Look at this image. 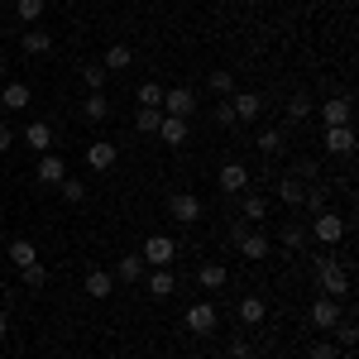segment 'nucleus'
Wrapping results in <instances>:
<instances>
[{
	"label": "nucleus",
	"mask_w": 359,
	"mask_h": 359,
	"mask_svg": "<svg viewBox=\"0 0 359 359\" xmlns=\"http://www.w3.org/2000/svg\"><path fill=\"white\" fill-rule=\"evenodd\" d=\"M172 287H177V278L168 273V269H154V278H149V292H154V297H172Z\"/></svg>",
	"instance_id": "obj_31"
},
{
	"label": "nucleus",
	"mask_w": 359,
	"mask_h": 359,
	"mask_svg": "<svg viewBox=\"0 0 359 359\" xmlns=\"http://www.w3.org/2000/svg\"><path fill=\"white\" fill-rule=\"evenodd\" d=\"M20 39H25V53H34V57L53 53V34L48 29H20Z\"/></svg>",
	"instance_id": "obj_14"
},
{
	"label": "nucleus",
	"mask_w": 359,
	"mask_h": 359,
	"mask_svg": "<svg viewBox=\"0 0 359 359\" xmlns=\"http://www.w3.org/2000/svg\"><path fill=\"white\" fill-rule=\"evenodd\" d=\"M10 144H15V135H10V125H0V154H10Z\"/></svg>",
	"instance_id": "obj_45"
},
{
	"label": "nucleus",
	"mask_w": 359,
	"mask_h": 359,
	"mask_svg": "<svg viewBox=\"0 0 359 359\" xmlns=\"http://www.w3.org/2000/svg\"><path fill=\"white\" fill-rule=\"evenodd\" d=\"M292 177H316V163H311V158H297V168H292Z\"/></svg>",
	"instance_id": "obj_43"
},
{
	"label": "nucleus",
	"mask_w": 359,
	"mask_h": 359,
	"mask_svg": "<svg viewBox=\"0 0 359 359\" xmlns=\"http://www.w3.org/2000/svg\"><path fill=\"white\" fill-rule=\"evenodd\" d=\"M302 196H306V182H302V177H292V172H283V182H278V201L302 206Z\"/></svg>",
	"instance_id": "obj_16"
},
{
	"label": "nucleus",
	"mask_w": 359,
	"mask_h": 359,
	"mask_svg": "<svg viewBox=\"0 0 359 359\" xmlns=\"http://www.w3.org/2000/svg\"><path fill=\"white\" fill-rule=\"evenodd\" d=\"M264 316H269V302H264V297H245V302H240V321H245V326H259Z\"/></svg>",
	"instance_id": "obj_26"
},
{
	"label": "nucleus",
	"mask_w": 359,
	"mask_h": 359,
	"mask_svg": "<svg viewBox=\"0 0 359 359\" xmlns=\"http://www.w3.org/2000/svg\"><path fill=\"white\" fill-rule=\"evenodd\" d=\"M259 149H264V154H278V149H283V135H278V130H264V135H259Z\"/></svg>",
	"instance_id": "obj_42"
},
{
	"label": "nucleus",
	"mask_w": 359,
	"mask_h": 359,
	"mask_svg": "<svg viewBox=\"0 0 359 359\" xmlns=\"http://www.w3.org/2000/svg\"><path fill=\"white\" fill-rule=\"evenodd\" d=\"M25 144L34 149V154H48V149H53V130L39 120V125H29V130H25Z\"/></svg>",
	"instance_id": "obj_20"
},
{
	"label": "nucleus",
	"mask_w": 359,
	"mask_h": 359,
	"mask_svg": "<svg viewBox=\"0 0 359 359\" xmlns=\"http://www.w3.org/2000/svg\"><path fill=\"white\" fill-rule=\"evenodd\" d=\"M216 182H221L225 196H240V192H249V168H245V163H225Z\"/></svg>",
	"instance_id": "obj_8"
},
{
	"label": "nucleus",
	"mask_w": 359,
	"mask_h": 359,
	"mask_svg": "<svg viewBox=\"0 0 359 359\" xmlns=\"http://www.w3.org/2000/svg\"><path fill=\"white\" fill-rule=\"evenodd\" d=\"M306 359H340V350H335L331 340H316V345L306 350Z\"/></svg>",
	"instance_id": "obj_40"
},
{
	"label": "nucleus",
	"mask_w": 359,
	"mask_h": 359,
	"mask_svg": "<svg viewBox=\"0 0 359 359\" xmlns=\"http://www.w3.org/2000/svg\"><path fill=\"white\" fill-rule=\"evenodd\" d=\"M67 177V163L57 158V154H43V163H39V182H48V187H57Z\"/></svg>",
	"instance_id": "obj_18"
},
{
	"label": "nucleus",
	"mask_w": 359,
	"mask_h": 359,
	"mask_svg": "<svg viewBox=\"0 0 359 359\" xmlns=\"http://www.w3.org/2000/svg\"><path fill=\"white\" fill-rule=\"evenodd\" d=\"M211 91H216V96H230V91H235V77H230V72H211Z\"/></svg>",
	"instance_id": "obj_39"
},
{
	"label": "nucleus",
	"mask_w": 359,
	"mask_h": 359,
	"mask_svg": "<svg viewBox=\"0 0 359 359\" xmlns=\"http://www.w3.org/2000/svg\"><path fill=\"white\" fill-rule=\"evenodd\" d=\"M158 125H163V111H158V106H139V115H135L139 135H158Z\"/></svg>",
	"instance_id": "obj_25"
},
{
	"label": "nucleus",
	"mask_w": 359,
	"mask_h": 359,
	"mask_svg": "<svg viewBox=\"0 0 359 359\" xmlns=\"http://www.w3.org/2000/svg\"><path fill=\"white\" fill-rule=\"evenodd\" d=\"M350 115H355V101H350V96H335V101H326V106H321L326 130H331V125H350Z\"/></svg>",
	"instance_id": "obj_11"
},
{
	"label": "nucleus",
	"mask_w": 359,
	"mask_h": 359,
	"mask_svg": "<svg viewBox=\"0 0 359 359\" xmlns=\"http://www.w3.org/2000/svg\"><path fill=\"white\" fill-rule=\"evenodd\" d=\"M57 187H62V196H67L72 206H82V201H86V182H77V177H62Z\"/></svg>",
	"instance_id": "obj_34"
},
{
	"label": "nucleus",
	"mask_w": 359,
	"mask_h": 359,
	"mask_svg": "<svg viewBox=\"0 0 359 359\" xmlns=\"http://www.w3.org/2000/svg\"><path fill=\"white\" fill-rule=\"evenodd\" d=\"M216 125H221V130H235V125H240V120H235V111H230L225 101H216Z\"/></svg>",
	"instance_id": "obj_41"
},
{
	"label": "nucleus",
	"mask_w": 359,
	"mask_h": 359,
	"mask_svg": "<svg viewBox=\"0 0 359 359\" xmlns=\"http://www.w3.org/2000/svg\"><path fill=\"white\" fill-rule=\"evenodd\" d=\"M311 111H316V101H311L306 91H297V96L287 101V120H306V115H311Z\"/></svg>",
	"instance_id": "obj_32"
},
{
	"label": "nucleus",
	"mask_w": 359,
	"mask_h": 359,
	"mask_svg": "<svg viewBox=\"0 0 359 359\" xmlns=\"http://www.w3.org/2000/svg\"><path fill=\"white\" fill-rule=\"evenodd\" d=\"M278 240H283V245L287 249H306V240H311V235H306V225H283V230H278Z\"/></svg>",
	"instance_id": "obj_30"
},
{
	"label": "nucleus",
	"mask_w": 359,
	"mask_h": 359,
	"mask_svg": "<svg viewBox=\"0 0 359 359\" xmlns=\"http://www.w3.org/2000/svg\"><path fill=\"white\" fill-rule=\"evenodd\" d=\"M111 292H115V278L106 269H91L86 273V297H111Z\"/></svg>",
	"instance_id": "obj_19"
},
{
	"label": "nucleus",
	"mask_w": 359,
	"mask_h": 359,
	"mask_svg": "<svg viewBox=\"0 0 359 359\" xmlns=\"http://www.w3.org/2000/svg\"><path fill=\"white\" fill-rule=\"evenodd\" d=\"M0 48H5V39H0Z\"/></svg>",
	"instance_id": "obj_47"
},
{
	"label": "nucleus",
	"mask_w": 359,
	"mask_h": 359,
	"mask_svg": "<svg viewBox=\"0 0 359 359\" xmlns=\"http://www.w3.org/2000/svg\"><path fill=\"white\" fill-rule=\"evenodd\" d=\"M20 273H25V287H43V283H48V269H43V264H29Z\"/></svg>",
	"instance_id": "obj_38"
},
{
	"label": "nucleus",
	"mask_w": 359,
	"mask_h": 359,
	"mask_svg": "<svg viewBox=\"0 0 359 359\" xmlns=\"http://www.w3.org/2000/svg\"><path fill=\"white\" fill-rule=\"evenodd\" d=\"M43 5H48V0H15V15H20V25H39V20H43Z\"/></svg>",
	"instance_id": "obj_27"
},
{
	"label": "nucleus",
	"mask_w": 359,
	"mask_h": 359,
	"mask_svg": "<svg viewBox=\"0 0 359 359\" xmlns=\"http://www.w3.org/2000/svg\"><path fill=\"white\" fill-rule=\"evenodd\" d=\"M130 62H135V48H130V43H115V48H106V57H101L106 72H120V67H130Z\"/></svg>",
	"instance_id": "obj_22"
},
{
	"label": "nucleus",
	"mask_w": 359,
	"mask_h": 359,
	"mask_svg": "<svg viewBox=\"0 0 359 359\" xmlns=\"http://www.w3.org/2000/svg\"><path fill=\"white\" fill-rule=\"evenodd\" d=\"M139 259H144V264H154V269H168V264L177 259V245H172L168 235H149V240H144V254H139Z\"/></svg>",
	"instance_id": "obj_2"
},
{
	"label": "nucleus",
	"mask_w": 359,
	"mask_h": 359,
	"mask_svg": "<svg viewBox=\"0 0 359 359\" xmlns=\"http://www.w3.org/2000/svg\"><path fill=\"white\" fill-rule=\"evenodd\" d=\"M335 321H340V302H335V297H316V302H311V326H316V331H331Z\"/></svg>",
	"instance_id": "obj_10"
},
{
	"label": "nucleus",
	"mask_w": 359,
	"mask_h": 359,
	"mask_svg": "<svg viewBox=\"0 0 359 359\" xmlns=\"http://www.w3.org/2000/svg\"><path fill=\"white\" fill-rule=\"evenodd\" d=\"M235 245H240V254L254 259V264H259V259H269V235H259V230H245Z\"/></svg>",
	"instance_id": "obj_13"
},
{
	"label": "nucleus",
	"mask_w": 359,
	"mask_h": 359,
	"mask_svg": "<svg viewBox=\"0 0 359 359\" xmlns=\"http://www.w3.org/2000/svg\"><path fill=\"white\" fill-rule=\"evenodd\" d=\"M216 321H221V316H216V302H196L192 311H187V331L192 335H211Z\"/></svg>",
	"instance_id": "obj_7"
},
{
	"label": "nucleus",
	"mask_w": 359,
	"mask_h": 359,
	"mask_svg": "<svg viewBox=\"0 0 359 359\" xmlns=\"http://www.w3.org/2000/svg\"><path fill=\"white\" fill-rule=\"evenodd\" d=\"M196 283H201L206 292H221L225 283H230V273H225V264H201V269H196Z\"/></svg>",
	"instance_id": "obj_15"
},
{
	"label": "nucleus",
	"mask_w": 359,
	"mask_h": 359,
	"mask_svg": "<svg viewBox=\"0 0 359 359\" xmlns=\"http://www.w3.org/2000/svg\"><path fill=\"white\" fill-rule=\"evenodd\" d=\"M139 273H144V259H139V254H125V259H120V264H115V283H139Z\"/></svg>",
	"instance_id": "obj_23"
},
{
	"label": "nucleus",
	"mask_w": 359,
	"mask_h": 359,
	"mask_svg": "<svg viewBox=\"0 0 359 359\" xmlns=\"http://www.w3.org/2000/svg\"><path fill=\"white\" fill-rule=\"evenodd\" d=\"M115 158H120V149H115V144H106V139H101V144H86V168H96V172H111Z\"/></svg>",
	"instance_id": "obj_9"
},
{
	"label": "nucleus",
	"mask_w": 359,
	"mask_h": 359,
	"mask_svg": "<svg viewBox=\"0 0 359 359\" xmlns=\"http://www.w3.org/2000/svg\"><path fill=\"white\" fill-rule=\"evenodd\" d=\"M192 111H196V91H192V86H172V91H163V115L187 120Z\"/></svg>",
	"instance_id": "obj_3"
},
{
	"label": "nucleus",
	"mask_w": 359,
	"mask_h": 359,
	"mask_svg": "<svg viewBox=\"0 0 359 359\" xmlns=\"http://www.w3.org/2000/svg\"><path fill=\"white\" fill-rule=\"evenodd\" d=\"M331 331H335V340H340V345H345V350H350V345H355V340H359V331H355V321H345V316H340V321H335Z\"/></svg>",
	"instance_id": "obj_36"
},
{
	"label": "nucleus",
	"mask_w": 359,
	"mask_h": 359,
	"mask_svg": "<svg viewBox=\"0 0 359 359\" xmlns=\"http://www.w3.org/2000/svg\"><path fill=\"white\" fill-rule=\"evenodd\" d=\"M168 211H172V221H177V225H192V221H201V196L177 192L172 201H168Z\"/></svg>",
	"instance_id": "obj_6"
},
{
	"label": "nucleus",
	"mask_w": 359,
	"mask_h": 359,
	"mask_svg": "<svg viewBox=\"0 0 359 359\" xmlns=\"http://www.w3.org/2000/svg\"><path fill=\"white\" fill-rule=\"evenodd\" d=\"M240 216H245V221H264V216H269V201L259 192H240Z\"/></svg>",
	"instance_id": "obj_21"
},
{
	"label": "nucleus",
	"mask_w": 359,
	"mask_h": 359,
	"mask_svg": "<svg viewBox=\"0 0 359 359\" xmlns=\"http://www.w3.org/2000/svg\"><path fill=\"white\" fill-rule=\"evenodd\" d=\"M302 206L311 211V216H316V211H326V182H311L306 196H302Z\"/></svg>",
	"instance_id": "obj_33"
},
{
	"label": "nucleus",
	"mask_w": 359,
	"mask_h": 359,
	"mask_svg": "<svg viewBox=\"0 0 359 359\" xmlns=\"http://www.w3.org/2000/svg\"><path fill=\"white\" fill-rule=\"evenodd\" d=\"M326 154H355V130L350 125H331L326 130Z\"/></svg>",
	"instance_id": "obj_12"
},
{
	"label": "nucleus",
	"mask_w": 359,
	"mask_h": 359,
	"mask_svg": "<svg viewBox=\"0 0 359 359\" xmlns=\"http://www.w3.org/2000/svg\"><path fill=\"white\" fill-rule=\"evenodd\" d=\"M230 355H235V359H254V350H249V340H235V345H230Z\"/></svg>",
	"instance_id": "obj_44"
},
{
	"label": "nucleus",
	"mask_w": 359,
	"mask_h": 359,
	"mask_svg": "<svg viewBox=\"0 0 359 359\" xmlns=\"http://www.w3.org/2000/svg\"><path fill=\"white\" fill-rule=\"evenodd\" d=\"M158 139H163V144H172V149H177V144H187V120H177V115H163V125H158Z\"/></svg>",
	"instance_id": "obj_17"
},
{
	"label": "nucleus",
	"mask_w": 359,
	"mask_h": 359,
	"mask_svg": "<svg viewBox=\"0 0 359 359\" xmlns=\"http://www.w3.org/2000/svg\"><path fill=\"white\" fill-rule=\"evenodd\" d=\"M139 106H158V111H163V86L144 82V86H139Z\"/></svg>",
	"instance_id": "obj_37"
},
{
	"label": "nucleus",
	"mask_w": 359,
	"mask_h": 359,
	"mask_svg": "<svg viewBox=\"0 0 359 359\" xmlns=\"http://www.w3.org/2000/svg\"><path fill=\"white\" fill-rule=\"evenodd\" d=\"M0 106H5V111H25V106H29V86L25 82H10L5 91H0Z\"/></svg>",
	"instance_id": "obj_24"
},
{
	"label": "nucleus",
	"mask_w": 359,
	"mask_h": 359,
	"mask_svg": "<svg viewBox=\"0 0 359 359\" xmlns=\"http://www.w3.org/2000/svg\"><path fill=\"white\" fill-rule=\"evenodd\" d=\"M306 235H311V240H321V245H335V240L345 235V221H340L335 211H316V221L306 225Z\"/></svg>",
	"instance_id": "obj_1"
},
{
	"label": "nucleus",
	"mask_w": 359,
	"mask_h": 359,
	"mask_svg": "<svg viewBox=\"0 0 359 359\" xmlns=\"http://www.w3.org/2000/svg\"><path fill=\"white\" fill-rule=\"evenodd\" d=\"M82 82L91 86V91H101V86H106V67H101V62H86V67H82Z\"/></svg>",
	"instance_id": "obj_35"
},
{
	"label": "nucleus",
	"mask_w": 359,
	"mask_h": 359,
	"mask_svg": "<svg viewBox=\"0 0 359 359\" xmlns=\"http://www.w3.org/2000/svg\"><path fill=\"white\" fill-rule=\"evenodd\" d=\"M225 106L235 111V120H254V115L264 111V96H259V91H230Z\"/></svg>",
	"instance_id": "obj_5"
},
{
	"label": "nucleus",
	"mask_w": 359,
	"mask_h": 359,
	"mask_svg": "<svg viewBox=\"0 0 359 359\" xmlns=\"http://www.w3.org/2000/svg\"><path fill=\"white\" fill-rule=\"evenodd\" d=\"M316 278H321V297H335V302H340V297H350V273H345L340 264L321 269Z\"/></svg>",
	"instance_id": "obj_4"
},
{
	"label": "nucleus",
	"mask_w": 359,
	"mask_h": 359,
	"mask_svg": "<svg viewBox=\"0 0 359 359\" xmlns=\"http://www.w3.org/2000/svg\"><path fill=\"white\" fill-rule=\"evenodd\" d=\"M5 331H10V316H5V311H0V335H5Z\"/></svg>",
	"instance_id": "obj_46"
},
{
	"label": "nucleus",
	"mask_w": 359,
	"mask_h": 359,
	"mask_svg": "<svg viewBox=\"0 0 359 359\" xmlns=\"http://www.w3.org/2000/svg\"><path fill=\"white\" fill-rule=\"evenodd\" d=\"M82 115H86V120H106V115H111V101H106V91H91V96L82 101Z\"/></svg>",
	"instance_id": "obj_28"
},
{
	"label": "nucleus",
	"mask_w": 359,
	"mask_h": 359,
	"mask_svg": "<svg viewBox=\"0 0 359 359\" xmlns=\"http://www.w3.org/2000/svg\"><path fill=\"white\" fill-rule=\"evenodd\" d=\"M10 259H15V269H29V264H39V249L29 240H10Z\"/></svg>",
	"instance_id": "obj_29"
}]
</instances>
